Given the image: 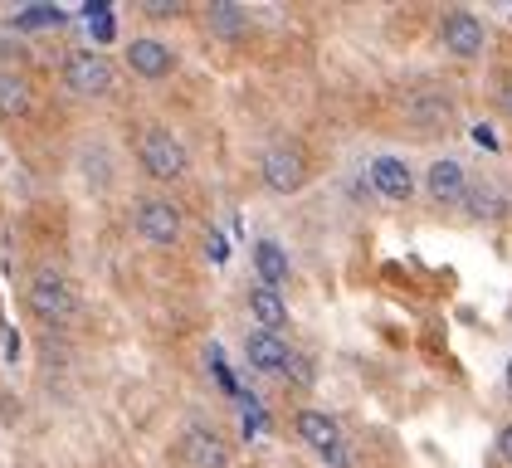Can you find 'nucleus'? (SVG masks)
Returning <instances> with one entry per match:
<instances>
[{"instance_id":"9b49d317","label":"nucleus","mask_w":512,"mask_h":468,"mask_svg":"<svg viewBox=\"0 0 512 468\" xmlns=\"http://www.w3.org/2000/svg\"><path fill=\"white\" fill-rule=\"evenodd\" d=\"M127 69L137 78H166L171 74V44L157 35H142L127 44Z\"/></svg>"},{"instance_id":"9d476101","label":"nucleus","mask_w":512,"mask_h":468,"mask_svg":"<svg viewBox=\"0 0 512 468\" xmlns=\"http://www.w3.org/2000/svg\"><path fill=\"white\" fill-rule=\"evenodd\" d=\"M293 429H298V439H303L308 449H317L322 459H342V425H337L332 415L303 410V415L293 420Z\"/></svg>"},{"instance_id":"f3484780","label":"nucleus","mask_w":512,"mask_h":468,"mask_svg":"<svg viewBox=\"0 0 512 468\" xmlns=\"http://www.w3.org/2000/svg\"><path fill=\"white\" fill-rule=\"evenodd\" d=\"M30 113V83L20 74L0 69V117H25Z\"/></svg>"},{"instance_id":"6e6552de","label":"nucleus","mask_w":512,"mask_h":468,"mask_svg":"<svg viewBox=\"0 0 512 468\" xmlns=\"http://www.w3.org/2000/svg\"><path fill=\"white\" fill-rule=\"evenodd\" d=\"M405 117L420 122V127H449L454 98H449L444 88H434V83H415V88L405 93Z\"/></svg>"},{"instance_id":"5701e85b","label":"nucleus","mask_w":512,"mask_h":468,"mask_svg":"<svg viewBox=\"0 0 512 468\" xmlns=\"http://www.w3.org/2000/svg\"><path fill=\"white\" fill-rule=\"evenodd\" d=\"M498 108H503V117H508V122H512V83H508V88H503V93H498Z\"/></svg>"},{"instance_id":"2eb2a0df","label":"nucleus","mask_w":512,"mask_h":468,"mask_svg":"<svg viewBox=\"0 0 512 468\" xmlns=\"http://www.w3.org/2000/svg\"><path fill=\"white\" fill-rule=\"evenodd\" d=\"M254 269H259V288H283L288 283V254L278 249L274 239H259L254 244Z\"/></svg>"},{"instance_id":"f8f14e48","label":"nucleus","mask_w":512,"mask_h":468,"mask_svg":"<svg viewBox=\"0 0 512 468\" xmlns=\"http://www.w3.org/2000/svg\"><path fill=\"white\" fill-rule=\"evenodd\" d=\"M425 186H430V200H439V205H459V200L469 195V176H464V166H459L454 156H444V161L430 166Z\"/></svg>"},{"instance_id":"4468645a","label":"nucleus","mask_w":512,"mask_h":468,"mask_svg":"<svg viewBox=\"0 0 512 468\" xmlns=\"http://www.w3.org/2000/svg\"><path fill=\"white\" fill-rule=\"evenodd\" d=\"M244 308H249V317L259 322V332H278V337H283V327H288V303L278 298L274 288H254Z\"/></svg>"},{"instance_id":"423d86ee","label":"nucleus","mask_w":512,"mask_h":468,"mask_svg":"<svg viewBox=\"0 0 512 468\" xmlns=\"http://www.w3.org/2000/svg\"><path fill=\"white\" fill-rule=\"evenodd\" d=\"M439 44H444L454 59H478L483 44H488V30H483V20L469 15V10H449V15L439 20Z\"/></svg>"},{"instance_id":"dca6fc26","label":"nucleus","mask_w":512,"mask_h":468,"mask_svg":"<svg viewBox=\"0 0 512 468\" xmlns=\"http://www.w3.org/2000/svg\"><path fill=\"white\" fill-rule=\"evenodd\" d=\"M205 25H210V35L220 39H239L244 30H249V15H244V5H210V15H205Z\"/></svg>"},{"instance_id":"4be33fe9","label":"nucleus","mask_w":512,"mask_h":468,"mask_svg":"<svg viewBox=\"0 0 512 468\" xmlns=\"http://www.w3.org/2000/svg\"><path fill=\"white\" fill-rule=\"evenodd\" d=\"M498 454H503V459H508V464H512V425L503 429V434H498Z\"/></svg>"},{"instance_id":"aec40b11","label":"nucleus","mask_w":512,"mask_h":468,"mask_svg":"<svg viewBox=\"0 0 512 468\" xmlns=\"http://www.w3.org/2000/svg\"><path fill=\"white\" fill-rule=\"evenodd\" d=\"M88 25H93V35L98 39H113V15H108V10H98V15L88 10Z\"/></svg>"},{"instance_id":"ddd939ff","label":"nucleus","mask_w":512,"mask_h":468,"mask_svg":"<svg viewBox=\"0 0 512 468\" xmlns=\"http://www.w3.org/2000/svg\"><path fill=\"white\" fill-rule=\"evenodd\" d=\"M371 186L386 195V200H410L415 176H410V166H405L400 156H376V161H371Z\"/></svg>"},{"instance_id":"b1692460","label":"nucleus","mask_w":512,"mask_h":468,"mask_svg":"<svg viewBox=\"0 0 512 468\" xmlns=\"http://www.w3.org/2000/svg\"><path fill=\"white\" fill-rule=\"evenodd\" d=\"M508 386H512V361H508Z\"/></svg>"},{"instance_id":"412c9836","label":"nucleus","mask_w":512,"mask_h":468,"mask_svg":"<svg viewBox=\"0 0 512 468\" xmlns=\"http://www.w3.org/2000/svg\"><path fill=\"white\" fill-rule=\"evenodd\" d=\"M147 15H176V5L171 0H147Z\"/></svg>"},{"instance_id":"39448f33","label":"nucleus","mask_w":512,"mask_h":468,"mask_svg":"<svg viewBox=\"0 0 512 468\" xmlns=\"http://www.w3.org/2000/svg\"><path fill=\"white\" fill-rule=\"evenodd\" d=\"M132 225H137V234H142V239H147L152 249H171V244L181 239V210H176L171 200H157V195H147V200L137 205Z\"/></svg>"},{"instance_id":"20e7f679","label":"nucleus","mask_w":512,"mask_h":468,"mask_svg":"<svg viewBox=\"0 0 512 468\" xmlns=\"http://www.w3.org/2000/svg\"><path fill=\"white\" fill-rule=\"evenodd\" d=\"M259 171H264V186L269 191L293 195V191H303V181H308V152L298 142H278V147L264 152Z\"/></svg>"},{"instance_id":"a211bd4d","label":"nucleus","mask_w":512,"mask_h":468,"mask_svg":"<svg viewBox=\"0 0 512 468\" xmlns=\"http://www.w3.org/2000/svg\"><path fill=\"white\" fill-rule=\"evenodd\" d=\"M469 215L473 220H483V215H498V191L488 186V181H478V186H469Z\"/></svg>"},{"instance_id":"6ab92c4d","label":"nucleus","mask_w":512,"mask_h":468,"mask_svg":"<svg viewBox=\"0 0 512 468\" xmlns=\"http://www.w3.org/2000/svg\"><path fill=\"white\" fill-rule=\"evenodd\" d=\"M35 25H59V10H30V15H20V30H35Z\"/></svg>"},{"instance_id":"f03ea898","label":"nucleus","mask_w":512,"mask_h":468,"mask_svg":"<svg viewBox=\"0 0 512 468\" xmlns=\"http://www.w3.org/2000/svg\"><path fill=\"white\" fill-rule=\"evenodd\" d=\"M137 161H142V171H147L152 181H181L186 166H191V152H186L181 137H171L166 127H152V132L142 137V147H137Z\"/></svg>"},{"instance_id":"0eeeda50","label":"nucleus","mask_w":512,"mask_h":468,"mask_svg":"<svg viewBox=\"0 0 512 468\" xmlns=\"http://www.w3.org/2000/svg\"><path fill=\"white\" fill-rule=\"evenodd\" d=\"M181 468H230V444L215 429H186L181 434Z\"/></svg>"},{"instance_id":"1a4fd4ad","label":"nucleus","mask_w":512,"mask_h":468,"mask_svg":"<svg viewBox=\"0 0 512 468\" xmlns=\"http://www.w3.org/2000/svg\"><path fill=\"white\" fill-rule=\"evenodd\" d=\"M244 361H249L254 371H288V366H293V347H288L278 332L249 327V332H244Z\"/></svg>"},{"instance_id":"7ed1b4c3","label":"nucleus","mask_w":512,"mask_h":468,"mask_svg":"<svg viewBox=\"0 0 512 468\" xmlns=\"http://www.w3.org/2000/svg\"><path fill=\"white\" fill-rule=\"evenodd\" d=\"M64 83H69V93H79V98H108L113 83H118V69H113L98 49H79V54L64 59Z\"/></svg>"},{"instance_id":"f257e3e1","label":"nucleus","mask_w":512,"mask_h":468,"mask_svg":"<svg viewBox=\"0 0 512 468\" xmlns=\"http://www.w3.org/2000/svg\"><path fill=\"white\" fill-rule=\"evenodd\" d=\"M30 312L40 322H74L79 317V293L59 269H40L30 278Z\"/></svg>"}]
</instances>
